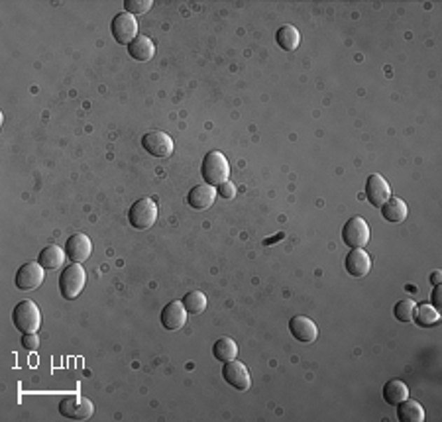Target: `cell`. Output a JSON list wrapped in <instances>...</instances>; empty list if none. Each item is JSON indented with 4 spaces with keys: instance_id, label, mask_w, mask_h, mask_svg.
I'll return each instance as SVG.
<instances>
[{
    "instance_id": "cell-1",
    "label": "cell",
    "mask_w": 442,
    "mask_h": 422,
    "mask_svg": "<svg viewBox=\"0 0 442 422\" xmlns=\"http://www.w3.org/2000/svg\"><path fill=\"white\" fill-rule=\"evenodd\" d=\"M201 175L207 185L212 187H221L222 183L228 181L230 177V165L228 160L224 157V153L221 151H209L205 155L201 165Z\"/></svg>"
},
{
    "instance_id": "cell-2",
    "label": "cell",
    "mask_w": 442,
    "mask_h": 422,
    "mask_svg": "<svg viewBox=\"0 0 442 422\" xmlns=\"http://www.w3.org/2000/svg\"><path fill=\"white\" fill-rule=\"evenodd\" d=\"M12 322L22 334H36L41 326V312L34 301H20L14 307Z\"/></svg>"
},
{
    "instance_id": "cell-3",
    "label": "cell",
    "mask_w": 442,
    "mask_h": 422,
    "mask_svg": "<svg viewBox=\"0 0 442 422\" xmlns=\"http://www.w3.org/2000/svg\"><path fill=\"white\" fill-rule=\"evenodd\" d=\"M158 214L160 212H158L156 201L144 197V199H138L130 206V211H128V222H130L132 228H136V230H150L151 226L158 222Z\"/></svg>"
},
{
    "instance_id": "cell-4",
    "label": "cell",
    "mask_w": 442,
    "mask_h": 422,
    "mask_svg": "<svg viewBox=\"0 0 442 422\" xmlns=\"http://www.w3.org/2000/svg\"><path fill=\"white\" fill-rule=\"evenodd\" d=\"M87 283V273L81 267V263H71L69 267H65V272L60 277V293L63 299L73 301L77 299Z\"/></svg>"
},
{
    "instance_id": "cell-5",
    "label": "cell",
    "mask_w": 442,
    "mask_h": 422,
    "mask_svg": "<svg viewBox=\"0 0 442 422\" xmlns=\"http://www.w3.org/2000/svg\"><path fill=\"white\" fill-rule=\"evenodd\" d=\"M60 412L71 421H89L95 412V405L83 395H67L60 401Z\"/></svg>"
},
{
    "instance_id": "cell-6",
    "label": "cell",
    "mask_w": 442,
    "mask_h": 422,
    "mask_svg": "<svg viewBox=\"0 0 442 422\" xmlns=\"http://www.w3.org/2000/svg\"><path fill=\"white\" fill-rule=\"evenodd\" d=\"M342 240L348 248H366L370 241V226L362 216H352L342 228Z\"/></svg>"
},
{
    "instance_id": "cell-7",
    "label": "cell",
    "mask_w": 442,
    "mask_h": 422,
    "mask_svg": "<svg viewBox=\"0 0 442 422\" xmlns=\"http://www.w3.org/2000/svg\"><path fill=\"white\" fill-rule=\"evenodd\" d=\"M111 31L112 38L120 45H130L132 41L138 38V22L128 12H120L112 18Z\"/></svg>"
},
{
    "instance_id": "cell-8",
    "label": "cell",
    "mask_w": 442,
    "mask_h": 422,
    "mask_svg": "<svg viewBox=\"0 0 442 422\" xmlns=\"http://www.w3.org/2000/svg\"><path fill=\"white\" fill-rule=\"evenodd\" d=\"M141 148L148 151L151 157H170L175 150V141L167 132H148L141 138Z\"/></svg>"
},
{
    "instance_id": "cell-9",
    "label": "cell",
    "mask_w": 442,
    "mask_h": 422,
    "mask_svg": "<svg viewBox=\"0 0 442 422\" xmlns=\"http://www.w3.org/2000/svg\"><path fill=\"white\" fill-rule=\"evenodd\" d=\"M43 277H46V269L41 267L40 262H28L18 267L14 283L18 291H34L43 283Z\"/></svg>"
},
{
    "instance_id": "cell-10",
    "label": "cell",
    "mask_w": 442,
    "mask_h": 422,
    "mask_svg": "<svg viewBox=\"0 0 442 422\" xmlns=\"http://www.w3.org/2000/svg\"><path fill=\"white\" fill-rule=\"evenodd\" d=\"M222 377L224 381L230 385L232 389H238V391H246L250 389L251 377L248 367L244 365L238 360H230V362H224V367H222Z\"/></svg>"
},
{
    "instance_id": "cell-11",
    "label": "cell",
    "mask_w": 442,
    "mask_h": 422,
    "mask_svg": "<svg viewBox=\"0 0 442 422\" xmlns=\"http://www.w3.org/2000/svg\"><path fill=\"white\" fill-rule=\"evenodd\" d=\"M65 253H67V260H71L73 263H85L92 253V241L87 234H73L65 241Z\"/></svg>"
},
{
    "instance_id": "cell-12",
    "label": "cell",
    "mask_w": 442,
    "mask_h": 422,
    "mask_svg": "<svg viewBox=\"0 0 442 422\" xmlns=\"http://www.w3.org/2000/svg\"><path fill=\"white\" fill-rule=\"evenodd\" d=\"M389 197H392V187H389V183L385 181L380 173L370 175L368 181H366V199L370 201V204L375 206V209H380Z\"/></svg>"
},
{
    "instance_id": "cell-13",
    "label": "cell",
    "mask_w": 442,
    "mask_h": 422,
    "mask_svg": "<svg viewBox=\"0 0 442 422\" xmlns=\"http://www.w3.org/2000/svg\"><path fill=\"white\" fill-rule=\"evenodd\" d=\"M187 314L189 312L185 309L183 301H171L161 311V324H163L165 330H179L187 322Z\"/></svg>"
},
{
    "instance_id": "cell-14",
    "label": "cell",
    "mask_w": 442,
    "mask_h": 422,
    "mask_svg": "<svg viewBox=\"0 0 442 422\" xmlns=\"http://www.w3.org/2000/svg\"><path fill=\"white\" fill-rule=\"evenodd\" d=\"M289 332L291 336L297 340V342L309 344L315 342L319 338V328H317V322H312L309 316H293L289 321Z\"/></svg>"
},
{
    "instance_id": "cell-15",
    "label": "cell",
    "mask_w": 442,
    "mask_h": 422,
    "mask_svg": "<svg viewBox=\"0 0 442 422\" xmlns=\"http://www.w3.org/2000/svg\"><path fill=\"white\" fill-rule=\"evenodd\" d=\"M346 272L350 273L352 277H366L372 272V258L362 250V248H354V250L346 255Z\"/></svg>"
},
{
    "instance_id": "cell-16",
    "label": "cell",
    "mask_w": 442,
    "mask_h": 422,
    "mask_svg": "<svg viewBox=\"0 0 442 422\" xmlns=\"http://www.w3.org/2000/svg\"><path fill=\"white\" fill-rule=\"evenodd\" d=\"M216 197H219L216 187L202 183V185H197V187H193L191 191H189L187 202H189V206L197 209V211H207V209H211Z\"/></svg>"
},
{
    "instance_id": "cell-17",
    "label": "cell",
    "mask_w": 442,
    "mask_h": 422,
    "mask_svg": "<svg viewBox=\"0 0 442 422\" xmlns=\"http://www.w3.org/2000/svg\"><path fill=\"white\" fill-rule=\"evenodd\" d=\"M380 209H382L383 220L392 222V224H399V222L405 220L407 218V212H409L405 201H401L399 197H389Z\"/></svg>"
},
{
    "instance_id": "cell-18",
    "label": "cell",
    "mask_w": 442,
    "mask_h": 422,
    "mask_svg": "<svg viewBox=\"0 0 442 422\" xmlns=\"http://www.w3.org/2000/svg\"><path fill=\"white\" fill-rule=\"evenodd\" d=\"M65 258H67V253L63 248L60 246H48V248H43L40 251V255H38V262L43 269H48V272H53V269H60L61 265L65 263Z\"/></svg>"
},
{
    "instance_id": "cell-19",
    "label": "cell",
    "mask_w": 442,
    "mask_h": 422,
    "mask_svg": "<svg viewBox=\"0 0 442 422\" xmlns=\"http://www.w3.org/2000/svg\"><path fill=\"white\" fill-rule=\"evenodd\" d=\"M397 419L401 422H422L427 419L424 409L419 401H413L411 397L397 405Z\"/></svg>"
},
{
    "instance_id": "cell-20",
    "label": "cell",
    "mask_w": 442,
    "mask_h": 422,
    "mask_svg": "<svg viewBox=\"0 0 442 422\" xmlns=\"http://www.w3.org/2000/svg\"><path fill=\"white\" fill-rule=\"evenodd\" d=\"M409 399V387L401 379H389L383 385V401L392 407H397L399 402Z\"/></svg>"
},
{
    "instance_id": "cell-21",
    "label": "cell",
    "mask_w": 442,
    "mask_h": 422,
    "mask_svg": "<svg viewBox=\"0 0 442 422\" xmlns=\"http://www.w3.org/2000/svg\"><path fill=\"white\" fill-rule=\"evenodd\" d=\"M128 53H130L132 59L136 61H150L153 55H156V43L151 41V38L148 36H138L136 40L132 41L128 45Z\"/></svg>"
},
{
    "instance_id": "cell-22",
    "label": "cell",
    "mask_w": 442,
    "mask_h": 422,
    "mask_svg": "<svg viewBox=\"0 0 442 422\" xmlns=\"http://www.w3.org/2000/svg\"><path fill=\"white\" fill-rule=\"evenodd\" d=\"M277 45L285 51H295L301 45V31L297 30L295 26H282L277 34H275Z\"/></svg>"
},
{
    "instance_id": "cell-23",
    "label": "cell",
    "mask_w": 442,
    "mask_h": 422,
    "mask_svg": "<svg viewBox=\"0 0 442 422\" xmlns=\"http://www.w3.org/2000/svg\"><path fill=\"white\" fill-rule=\"evenodd\" d=\"M212 353L219 362H230V360H236L238 358V344L234 338H228V336H222L219 338L214 346H212Z\"/></svg>"
},
{
    "instance_id": "cell-24",
    "label": "cell",
    "mask_w": 442,
    "mask_h": 422,
    "mask_svg": "<svg viewBox=\"0 0 442 422\" xmlns=\"http://www.w3.org/2000/svg\"><path fill=\"white\" fill-rule=\"evenodd\" d=\"M413 322H417L422 328H432L441 322V311H436L432 304H417L415 307V316H413Z\"/></svg>"
},
{
    "instance_id": "cell-25",
    "label": "cell",
    "mask_w": 442,
    "mask_h": 422,
    "mask_svg": "<svg viewBox=\"0 0 442 422\" xmlns=\"http://www.w3.org/2000/svg\"><path fill=\"white\" fill-rule=\"evenodd\" d=\"M183 304H185L189 314H201L207 309V295L202 291L187 293L185 299H183Z\"/></svg>"
},
{
    "instance_id": "cell-26",
    "label": "cell",
    "mask_w": 442,
    "mask_h": 422,
    "mask_svg": "<svg viewBox=\"0 0 442 422\" xmlns=\"http://www.w3.org/2000/svg\"><path fill=\"white\" fill-rule=\"evenodd\" d=\"M415 302L411 299H403L395 307H393V314L399 322H413V316H415Z\"/></svg>"
},
{
    "instance_id": "cell-27",
    "label": "cell",
    "mask_w": 442,
    "mask_h": 422,
    "mask_svg": "<svg viewBox=\"0 0 442 422\" xmlns=\"http://www.w3.org/2000/svg\"><path fill=\"white\" fill-rule=\"evenodd\" d=\"M153 6L151 0H124V8L128 14L136 16V14H146Z\"/></svg>"
},
{
    "instance_id": "cell-28",
    "label": "cell",
    "mask_w": 442,
    "mask_h": 422,
    "mask_svg": "<svg viewBox=\"0 0 442 422\" xmlns=\"http://www.w3.org/2000/svg\"><path fill=\"white\" fill-rule=\"evenodd\" d=\"M22 346L28 350V352H36L40 348V338L36 334H24L22 336Z\"/></svg>"
},
{
    "instance_id": "cell-29",
    "label": "cell",
    "mask_w": 442,
    "mask_h": 422,
    "mask_svg": "<svg viewBox=\"0 0 442 422\" xmlns=\"http://www.w3.org/2000/svg\"><path fill=\"white\" fill-rule=\"evenodd\" d=\"M216 192H219V197L226 199V201H230V199H234V195H236V187H234V183L226 181V183H222L221 187H216Z\"/></svg>"
},
{
    "instance_id": "cell-30",
    "label": "cell",
    "mask_w": 442,
    "mask_h": 422,
    "mask_svg": "<svg viewBox=\"0 0 442 422\" xmlns=\"http://www.w3.org/2000/svg\"><path fill=\"white\" fill-rule=\"evenodd\" d=\"M432 307L436 311H441V285H434V291H432Z\"/></svg>"
},
{
    "instance_id": "cell-31",
    "label": "cell",
    "mask_w": 442,
    "mask_h": 422,
    "mask_svg": "<svg viewBox=\"0 0 442 422\" xmlns=\"http://www.w3.org/2000/svg\"><path fill=\"white\" fill-rule=\"evenodd\" d=\"M441 279H442V273L441 272L432 273V277H431L432 285H441Z\"/></svg>"
}]
</instances>
